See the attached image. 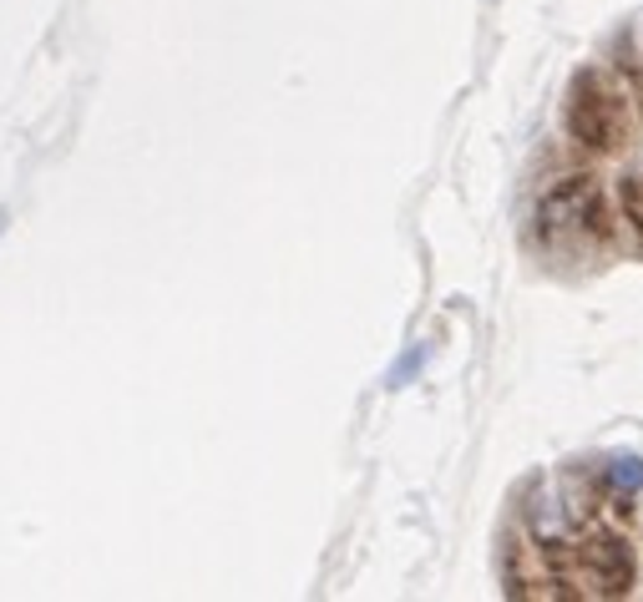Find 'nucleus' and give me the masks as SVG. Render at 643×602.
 <instances>
[{
  "instance_id": "obj_1",
  "label": "nucleus",
  "mask_w": 643,
  "mask_h": 602,
  "mask_svg": "<svg viewBox=\"0 0 643 602\" xmlns=\"http://www.w3.org/2000/svg\"><path fill=\"white\" fill-rule=\"evenodd\" d=\"M548 563L557 588L573 592V598H623L633 588V547L613 532H598L588 542H552Z\"/></svg>"
},
{
  "instance_id": "obj_2",
  "label": "nucleus",
  "mask_w": 643,
  "mask_h": 602,
  "mask_svg": "<svg viewBox=\"0 0 643 602\" xmlns=\"http://www.w3.org/2000/svg\"><path fill=\"white\" fill-rule=\"evenodd\" d=\"M538 238L542 243H583V238L608 243L613 223H608V197L598 188V178H588V172L557 178L538 197Z\"/></svg>"
},
{
  "instance_id": "obj_3",
  "label": "nucleus",
  "mask_w": 643,
  "mask_h": 602,
  "mask_svg": "<svg viewBox=\"0 0 643 602\" xmlns=\"http://www.w3.org/2000/svg\"><path fill=\"white\" fill-rule=\"evenodd\" d=\"M563 122L573 132V143L593 147V152H613L629 137V102L598 66H583L578 77L567 81Z\"/></svg>"
},
{
  "instance_id": "obj_5",
  "label": "nucleus",
  "mask_w": 643,
  "mask_h": 602,
  "mask_svg": "<svg viewBox=\"0 0 643 602\" xmlns=\"http://www.w3.org/2000/svg\"><path fill=\"white\" fill-rule=\"evenodd\" d=\"M608 481H613L618 491H639L643 486V461L639 456H613L608 461Z\"/></svg>"
},
{
  "instance_id": "obj_4",
  "label": "nucleus",
  "mask_w": 643,
  "mask_h": 602,
  "mask_svg": "<svg viewBox=\"0 0 643 602\" xmlns=\"http://www.w3.org/2000/svg\"><path fill=\"white\" fill-rule=\"evenodd\" d=\"M618 203H623V218L633 223V234H639V249H643V172L623 178V188H618Z\"/></svg>"
}]
</instances>
